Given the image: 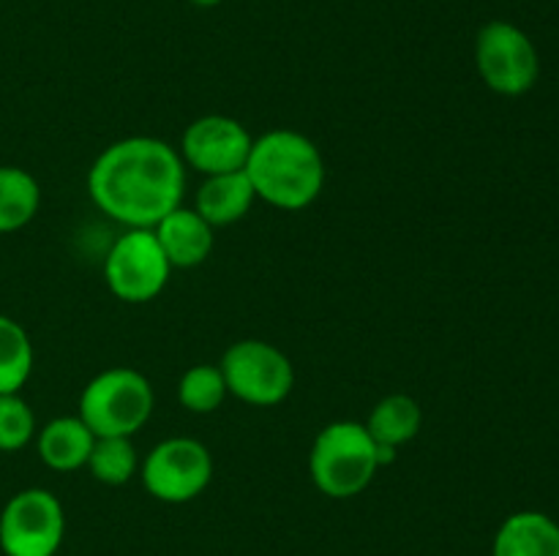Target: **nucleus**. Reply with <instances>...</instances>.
<instances>
[{
    "mask_svg": "<svg viewBox=\"0 0 559 556\" xmlns=\"http://www.w3.org/2000/svg\"><path fill=\"white\" fill-rule=\"evenodd\" d=\"M41 205L38 180L27 169L0 167V234L16 232L36 218Z\"/></svg>",
    "mask_w": 559,
    "mask_h": 556,
    "instance_id": "nucleus-16",
    "label": "nucleus"
},
{
    "mask_svg": "<svg viewBox=\"0 0 559 556\" xmlns=\"http://www.w3.org/2000/svg\"><path fill=\"white\" fill-rule=\"evenodd\" d=\"M254 202V185H251L249 174L240 169V172H224L205 178V183L200 185L194 196V210L213 229H218L240 221L251 210Z\"/></svg>",
    "mask_w": 559,
    "mask_h": 556,
    "instance_id": "nucleus-13",
    "label": "nucleus"
},
{
    "mask_svg": "<svg viewBox=\"0 0 559 556\" xmlns=\"http://www.w3.org/2000/svg\"><path fill=\"white\" fill-rule=\"evenodd\" d=\"M491 556H559V523L540 510H519L500 523Z\"/></svg>",
    "mask_w": 559,
    "mask_h": 556,
    "instance_id": "nucleus-12",
    "label": "nucleus"
},
{
    "mask_svg": "<svg viewBox=\"0 0 559 556\" xmlns=\"http://www.w3.org/2000/svg\"><path fill=\"white\" fill-rule=\"evenodd\" d=\"M93 205L126 229H153L183 205L186 164L156 136H126L98 153L87 172Z\"/></svg>",
    "mask_w": 559,
    "mask_h": 556,
    "instance_id": "nucleus-1",
    "label": "nucleus"
},
{
    "mask_svg": "<svg viewBox=\"0 0 559 556\" xmlns=\"http://www.w3.org/2000/svg\"><path fill=\"white\" fill-rule=\"evenodd\" d=\"M420 425H424V409L407 392H393V396H385L382 401H377L369 420H366V428H369L371 439L377 445L393 447V450L413 442L418 436Z\"/></svg>",
    "mask_w": 559,
    "mask_h": 556,
    "instance_id": "nucleus-15",
    "label": "nucleus"
},
{
    "mask_svg": "<svg viewBox=\"0 0 559 556\" xmlns=\"http://www.w3.org/2000/svg\"><path fill=\"white\" fill-rule=\"evenodd\" d=\"M36 436V414L20 392L0 396V452H16Z\"/></svg>",
    "mask_w": 559,
    "mask_h": 556,
    "instance_id": "nucleus-20",
    "label": "nucleus"
},
{
    "mask_svg": "<svg viewBox=\"0 0 559 556\" xmlns=\"http://www.w3.org/2000/svg\"><path fill=\"white\" fill-rule=\"evenodd\" d=\"M85 467L98 483L126 485L140 469V458L131 436H96Z\"/></svg>",
    "mask_w": 559,
    "mask_h": 556,
    "instance_id": "nucleus-18",
    "label": "nucleus"
},
{
    "mask_svg": "<svg viewBox=\"0 0 559 556\" xmlns=\"http://www.w3.org/2000/svg\"><path fill=\"white\" fill-rule=\"evenodd\" d=\"M251 145H254V136L240 120L227 118V114H205L183 131L178 153L186 167L211 178V174L246 169Z\"/></svg>",
    "mask_w": 559,
    "mask_h": 556,
    "instance_id": "nucleus-10",
    "label": "nucleus"
},
{
    "mask_svg": "<svg viewBox=\"0 0 559 556\" xmlns=\"http://www.w3.org/2000/svg\"><path fill=\"white\" fill-rule=\"evenodd\" d=\"M33 374V343L25 327L0 314V396L20 392Z\"/></svg>",
    "mask_w": 559,
    "mask_h": 556,
    "instance_id": "nucleus-17",
    "label": "nucleus"
},
{
    "mask_svg": "<svg viewBox=\"0 0 559 556\" xmlns=\"http://www.w3.org/2000/svg\"><path fill=\"white\" fill-rule=\"evenodd\" d=\"M153 385L142 371L115 365L85 385L80 418L96 436H134L151 420Z\"/></svg>",
    "mask_w": 559,
    "mask_h": 556,
    "instance_id": "nucleus-4",
    "label": "nucleus"
},
{
    "mask_svg": "<svg viewBox=\"0 0 559 556\" xmlns=\"http://www.w3.org/2000/svg\"><path fill=\"white\" fill-rule=\"evenodd\" d=\"M66 537V512L47 488H25L0 512V551L5 556H55Z\"/></svg>",
    "mask_w": 559,
    "mask_h": 556,
    "instance_id": "nucleus-9",
    "label": "nucleus"
},
{
    "mask_svg": "<svg viewBox=\"0 0 559 556\" xmlns=\"http://www.w3.org/2000/svg\"><path fill=\"white\" fill-rule=\"evenodd\" d=\"M191 5H197V9H216L218 3H222V0H189Z\"/></svg>",
    "mask_w": 559,
    "mask_h": 556,
    "instance_id": "nucleus-21",
    "label": "nucleus"
},
{
    "mask_svg": "<svg viewBox=\"0 0 559 556\" xmlns=\"http://www.w3.org/2000/svg\"><path fill=\"white\" fill-rule=\"evenodd\" d=\"M380 469V450L366 423L336 420L317 434L309 452V474L317 491L331 499L364 494Z\"/></svg>",
    "mask_w": 559,
    "mask_h": 556,
    "instance_id": "nucleus-3",
    "label": "nucleus"
},
{
    "mask_svg": "<svg viewBox=\"0 0 559 556\" xmlns=\"http://www.w3.org/2000/svg\"><path fill=\"white\" fill-rule=\"evenodd\" d=\"M475 65L486 87L500 96H524L540 76V58L533 38L519 25L491 20L475 36Z\"/></svg>",
    "mask_w": 559,
    "mask_h": 556,
    "instance_id": "nucleus-5",
    "label": "nucleus"
},
{
    "mask_svg": "<svg viewBox=\"0 0 559 556\" xmlns=\"http://www.w3.org/2000/svg\"><path fill=\"white\" fill-rule=\"evenodd\" d=\"M243 172L254 185L257 200L278 210H304L325 189V158L320 147L293 129L257 136Z\"/></svg>",
    "mask_w": 559,
    "mask_h": 556,
    "instance_id": "nucleus-2",
    "label": "nucleus"
},
{
    "mask_svg": "<svg viewBox=\"0 0 559 556\" xmlns=\"http://www.w3.org/2000/svg\"><path fill=\"white\" fill-rule=\"evenodd\" d=\"M227 382L218 365H191L178 382V401L186 412L211 414L227 398Z\"/></svg>",
    "mask_w": 559,
    "mask_h": 556,
    "instance_id": "nucleus-19",
    "label": "nucleus"
},
{
    "mask_svg": "<svg viewBox=\"0 0 559 556\" xmlns=\"http://www.w3.org/2000/svg\"><path fill=\"white\" fill-rule=\"evenodd\" d=\"M147 494L167 505L197 499L213 480V456L200 439L169 436L158 442L140 467Z\"/></svg>",
    "mask_w": 559,
    "mask_h": 556,
    "instance_id": "nucleus-8",
    "label": "nucleus"
},
{
    "mask_svg": "<svg viewBox=\"0 0 559 556\" xmlns=\"http://www.w3.org/2000/svg\"><path fill=\"white\" fill-rule=\"evenodd\" d=\"M96 434L80 414L55 418L38 431V458L55 472H76L87 463Z\"/></svg>",
    "mask_w": 559,
    "mask_h": 556,
    "instance_id": "nucleus-14",
    "label": "nucleus"
},
{
    "mask_svg": "<svg viewBox=\"0 0 559 556\" xmlns=\"http://www.w3.org/2000/svg\"><path fill=\"white\" fill-rule=\"evenodd\" d=\"M218 368L227 382V392L251 407H276L295 387L293 360L260 338L233 343L224 352Z\"/></svg>",
    "mask_w": 559,
    "mask_h": 556,
    "instance_id": "nucleus-6",
    "label": "nucleus"
},
{
    "mask_svg": "<svg viewBox=\"0 0 559 556\" xmlns=\"http://www.w3.org/2000/svg\"><path fill=\"white\" fill-rule=\"evenodd\" d=\"M173 265L153 229H126L104 256V281L123 303H151L164 292Z\"/></svg>",
    "mask_w": 559,
    "mask_h": 556,
    "instance_id": "nucleus-7",
    "label": "nucleus"
},
{
    "mask_svg": "<svg viewBox=\"0 0 559 556\" xmlns=\"http://www.w3.org/2000/svg\"><path fill=\"white\" fill-rule=\"evenodd\" d=\"M216 229L194 210V207H175L169 216L153 227L158 245L173 267H197L211 256Z\"/></svg>",
    "mask_w": 559,
    "mask_h": 556,
    "instance_id": "nucleus-11",
    "label": "nucleus"
}]
</instances>
